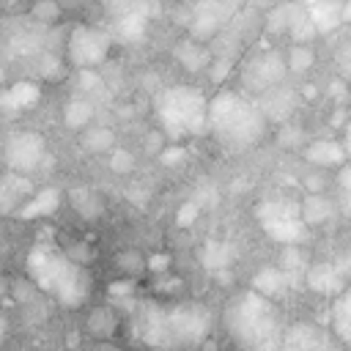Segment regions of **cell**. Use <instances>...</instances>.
<instances>
[{
  "instance_id": "6da1fadb",
  "label": "cell",
  "mask_w": 351,
  "mask_h": 351,
  "mask_svg": "<svg viewBox=\"0 0 351 351\" xmlns=\"http://www.w3.org/2000/svg\"><path fill=\"white\" fill-rule=\"evenodd\" d=\"M27 274L30 280L52 293L66 307H80L90 293V274L82 263L71 261L66 252L55 250L52 244L38 241L27 255Z\"/></svg>"
},
{
  "instance_id": "7a4b0ae2",
  "label": "cell",
  "mask_w": 351,
  "mask_h": 351,
  "mask_svg": "<svg viewBox=\"0 0 351 351\" xmlns=\"http://www.w3.org/2000/svg\"><path fill=\"white\" fill-rule=\"evenodd\" d=\"M225 326L230 337L244 348H274L282 346L280 321L271 299L258 291L239 293L225 307Z\"/></svg>"
},
{
  "instance_id": "3957f363",
  "label": "cell",
  "mask_w": 351,
  "mask_h": 351,
  "mask_svg": "<svg viewBox=\"0 0 351 351\" xmlns=\"http://www.w3.org/2000/svg\"><path fill=\"white\" fill-rule=\"evenodd\" d=\"M143 340L148 346H200L211 329V315L203 304H178L173 310H148L143 318Z\"/></svg>"
},
{
  "instance_id": "277c9868",
  "label": "cell",
  "mask_w": 351,
  "mask_h": 351,
  "mask_svg": "<svg viewBox=\"0 0 351 351\" xmlns=\"http://www.w3.org/2000/svg\"><path fill=\"white\" fill-rule=\"evenodd\" d=\"M208 126L225 145L244 148L263 134L266 115L241 93L222 90L208 101Z\"/></svg>"
},
{
  "instance_id": "5b68a950",
  "label": "cell",
  "mask_w": 351,
  "mask_h": 351,
  "mask_svg": "<svg viewBox=\"0 0 351 351\" xmlns=\"http://www.w3.org/2000/svg\"><path fill=\"white\" fill-rule=\"evenodd\" d=\"M159 121H162V132L170 137L200 134L208 126V104L195 88L178 85L162 93Z\"/></svg>"
},
{
  "instance_id": "8992f818",
  "label": "cell",
  "mask_w": 351,
  "mask_h": 351,
  "mask_svg": "<svg viewBox=\"0 0 351 351\" xmlns=\"http://www.w3.org/2000/svg\"><path fill=\"white\" fill-rule=\"evenodd\" d=\"M112 47V33L101 27L77 25L66 38V60L74 69H96L107 60Z\"/></svg>"
},
{
  "instance_id": "52a82bcc",
  "label": "cell",
  "mask_w": 351,
  "mask_h": 351,
  "mask_svg": "<svg viewBox=\"0 0 351 351\" xmlns=\"http://www.w3.org/2000/svg\"><path fill=\"white\" fill-rule=\"evenodd\" d=\"M5 165L16 173H33L44 165V156H47V143L38 132H16L8 137L5 148Z\"/></svg>"
},
{
  "instance_id": "ba28073f",
  "label": "cell",
  "mask_w": 351,
  "mask_h": 351,
  "mask_svg": "<svg viewBox=\"0 0 351 351\" xmlns=\"http://www.w3.org/2000/svg\"><path fill=\"white\" fill-rule=\"evenodd\" d=\"M288 66H285V58L277 55V52H263L258 58H252L244 71H241V85L252 93H263L269 90L271 85H280L282 77H285Z\"/></svg>"
},
{
  "instance_id": "9c48e42d",
  "label": "cell",
  "mask_w": 351,
  "mask_h": 351,
  "mask_svg": "<svg viewBox=\"0 0 351 351\" xmlns=\"http://www.w3.org/2000/svg\"><path fill=\"white\" fill-rule=\"evenodd\" d=\"M225 14H228V8H225L222 0H203L195 8L192 19H189V36L195 41H211V38H217Z\"/></svg>"
},
{
  "instance_id": "30bf717a",
  "label": "cell",
  "mask_w": 351,
  "mask_h": 351,
  "mask_svg": "<svg viewBox=\"0 0 351 351\" xmlns=\"http://www.w3.org/2000/svg\"><path fill=\"white\" fill-rule=\"evenodd\" d=\"M263 230L280 241V244H302L307 239V225L299 217V211H282V214H271L261 219Z\"/></svg>"
},
{
  "instance_id": "8fae6325",
  "label": "cell",
  "mask_w": 351,
  "mask_h": 351,
  "mask_svg": "<svg viewBox=\"0 0 351 351\" xmlns=\"http://www.w3.org/2000/svg\"><path fill=\"white\" fill-rule=\"evenodd\" d=\"M33 195V184L27 173H5L0 176V214H14L27 197Z\"/></svg>"
},
{
  "instance_id": "7c38bea8",
  "label": "cell",
  "mask_w": 351,
  "mask_h": 351,
  "mask_svg": "<svg viewBox=\"0 0 351 351\" xmlns=\"http://www.w3.org/2000/svg\"><path fill=\"white\" fill-rule=\"evenodd\" d=\"M304 285L315 293H324V296H337L343 288H346V277L337 271L335 263L329 261H321V263H313L307 266L304 271Z\"/></svg>"
},
{
  "instance_id": "4fadbf2b",
  "label": "cell",
  "mask_w": 351,
  "mask_h": 351,
  "mask_svg": "<svg viewBox=\"0 0 351 351\" xmlns=\"http://www.w3.org/2000/svg\"><path fill=\"white\" fill-rule=\"evenodd\" d=\"M60 206V189H55V186H47V189H41V192H36V195H30L14 214L19 217V219H41V217H49V214H55V208Z\"/></svg>"
},
{
  "instance_id": "5bb4252c",
  "label": "cell",
  "mask_w": 351,
  "mask_h": 351,
  "mask_svg": "<svg viewBox=\"0 0 351 351\" xmlns=\"http://www.w3.org/2000/svg\"><path fill=\"white\" fill-rule=\"evenodd\" d=\"M261 112L266 115V121H285L293 110V93L282 85H271L269 90L261 93Z\"/></svg>"
},
{
  "instance_id": "9a60e30c",
  "label": "cell",
  "mask_w": 351,
  "mask_h": 351,
  "mask_svg": "<svg viewBox=\"0 0 351 351\" xmlns=\"http://www.w3.org/2000/svg\"><path fill=\"white\" fill-rule=\"evenodd\" d=\"M307 11V5H302L299 0H280L271 8H266V30L271 33H288L291 25Z\"/></svg>"
},
{
  "instance_id": "2e32d148",
  "label": "cell",
  "mask_w": 351,
  "mask_h": 351,
  "mask_svg": "<svg viewBox=\"0 0 351 351\" xmlns=\"http://www.w3.org/2000/svg\"><path fill=\"white\" fill-rule=\"evenodd\" d=\"M148 30V16L143 11H129L121 16H112V36L123 44H137L145 38Z\"/></svg>"
},
{
  "instance_id": "e0dca14e",
  "label": "cell",
  "mask_w": 351,
  "mask_h": 351,
  "mask_svg": "<svg viewBox=\"0 0 351 351\" xmlns=\"http://www.w3.org/2000/svg\"><path fill=\"white\" fill-rule=\"evenodd\" d=\"M304 159L318 167H340L348 156H346L340 140H315L304 148Z\"/></svg>"
},
{
  "instance_id": "ac0fdd59",
  "label": "cell",
  "mask_w": 351,
  "mask_h": 351,
  "mask_svg": "<svg viewBox=\"0 0 351 351\" xmlns=\"http://www.w3.org/2000/svg\"><path fill=\"white\" fill-rule=\"evenodd\" d=\"M340 11H343V0H313L307 5V14L318 27V36H326L335 27H340V22H343Z\"/></svg>"
},
{
  "instance_id": "d6986e66",
  "label": "cell",
  "mask_w": 351,
  "mask_h": 351,
  "mask_svg": "<svg viewBox=\"0 0 351 351\" xmlns=\"http://www.w3.org/2000/svg\"><path fill=\"white\" fill-rule=\"evenodd\" d=\"M291 288V282H288V274L280 269V266H266V269H261L255 277H252V291H258V293H263L266 299H280V296H285V291Z\"/></svg>"
},
{
  "instance_id": "ffe728a7",
  "label": "cell",
  "mask_w": 351,
  "mask_h": 351,
  "mask_svg": "<svg viewBox=\"0 0 351 351\" xmlns=\"http://www.w3.org/2000/svg\"><path fill=\"white\" fill-rule=\"evenodd\" d=\"M69 206L82 217V219H99L101 214H104V200H101V195L96 192V189H90V186H74V189H69Z\"/></svg>"
},
{
  "instance_id": "44dd1931",
  "label": "cell",
  "mask_w": 351,
  "mask_h": 351,
  "mask_svg": "<svg viewBox=\"0 0 351 351\" xmlns=\"http://www.w3.org/2000/svg\"><path fill=\"white\" fill-rule=\"evenodd\" d=\"M176 60L181 66H186L189 71H200V69H208L211 63V49L203 44V41H195V38H186V41H178L176 49H173Z\"/></svg>"
},
{
  "instance_id": "7402d4cb",
  "label": "cell",
  "mask_w": 351,
  "mask_h": 351,
  "mask_svg": "<svg viewBox=\"0 0 351 351\" xmlns=\"http://www.w3.org/2000/svg\"><path fill=\"white\" fill-rule=\"evenodd\" d=\"M332 214H335V203L321 192H307V197L299 206V217L304 219L307 228L310 225H324L326 219H332Z\"/></svg>"
},
{
  "instance_id": "603a6c76",
  "label": "cell",
  "mask_w": 351,
  "mask_h": 351,
  "mask_svg": "<svg viewBox=\"0 0 351 351\" xmlns=\"http://www.w3.org/2000/svg\"><path fill=\"white\" fill-rule=\"evenodd\" d=\"M326 340H324V335L318 332V326H313V324H293L285 335H282V346L285 348H299V351H304V348H318V346H324Z\"/></svg>"
},
{
  "instance_id": "cb8c5ba5",
  "label": "cell",
  "mask_w": 351,
  "mask_h": 351,
  "mask_svg": "<svg viewBox=\"0 0 351 351\" xmlns=\"http://www.w3.org/2000/svg\"><path fill=\"white\" fill-rule=\"evenodd\" d=\"M80 145L88 154H107L115 145V134L110 126H85V132L80 134Z\"/></svg>"
},
{
  "instance_id": "d4e9b609",
  "label": "cell",
  "mask_w": 351,
  "mask_h": 351,
  "mask_svg": "<svg viewBox=\"0 0 351 351\" xmlns=\"http://www.w3.org/2000/svg\"><path fill=\"white\" fill-rule=\"evenodd\" d=\"M277 266L288 274V282L304 277L307 263H304V252L299 250V244H282V252H280V263Z\"/></svg>"
},
{
  "instance_id": "484cf974",
  "label": "cell",
  "mask_w": 351,
  "mask_h": 351,
  "mask_svg": "<svg viewBox=\"0 0 351 351\" xmlns=\"http://www.w3.org/2000/svg\"><path fill=\"white\" fill-rule=\"evenodd\" d=\"M101 5L110 16H121V14H129V11H143L151 19L154 14H159V0H101Z\"/></svg>"
},
{
  "instance_id": "4316f807",
  "label": "cell",
  "mask_w": 351,
  "mask_h": 351,
  "mask_svg": "<svg viewBox=\"0 0 351 351\" xmlns=\"http://www.w3.org/2000/svg\"><path fill=\"white\" fill-rule=\"evenodd\" d=\"M93 121V104L88 99H71L63 110V123L69 129H85Z\"/></svg>"
},
{
  "instance_id": "83f0119b",
  "label": "cell",
  "mask_w": 351,
  "mask_h": 351,
  "mask_svg": "<svg viewBox=\"0 0 351 351\" xmlns=\"http://www.w3.org/2000/svg\"><path fill=\"white\" fill-rule=\"evenodd\" d=\"M230 258H233V250H230L228 244H222V241H208V244L203 247V263H206V269H211V271L228 269V266H230Z\"/></svg>"
},
{
  "instance_id": "f1b7e54d",
  "label": "cell",
  "mask_w": 351,
  "mask_h": 351,
  "mask_svg": "<svg viewBox=\"0 0 351 351\" xmlns=\"http://www.w3.org/2000/svg\"><path fill=\"white\" fill-rule=\"evenodd\" d=\"M313 63H315V52H313L310 44H293V47L288 49V58H285L288 71H293V74H304Z\"/></svg>"
},
{
  "instance_id": "f546056e",
  "label": "cell",
  "mask_w": 351,
  "mask_h": 351,
  "mask_svg": "<svg viewBox=\"0 0 351 351\" xmlns=\"http://www.w3.org/2000/svg\"><path fill=\"white\" fill-rule=\"evenodd\" d=\"M8 93H11V101H14V107H16V110L33 107V104L41 99V88H38L36 82H27V80L14 82V85L8 88Z\"/></svg>"
},
{
  "instance_id": "4dcf8cb0",
  "label": "cell",
  "mask_w": 351,
  "mask_h": 351,
  "mask_svg": "<svg viewBox=\"0 0 351 351\" xmlns=\"http://www.w3.org/2000/svg\"><path fill=\"white\" fill-rule=\"evenodd\" d=\"M88 332L93 337H110L115 332V315L110 307H96L90 315H88Z\"/></svg>"
},
{
  "instance_id": "1f68e13d",
  "label": "cell",
  "mask_w": 351,
  "mask_h": 351,
  "mask_svg": "<svg viewBox=\"0 0 351 351\" xmlns=\"http://www.w3.org/2000/svg\"><path fill=\"white\" fill-rule=\"evenodd\" d=\"M60 11L63 8H60L58 0H36L33 8H30V19L36 25H41V27H49V25H55L60 19Z\"/></svg>"
},
{
  "instance_id": "d6a6232c",
  "label": "cell",
  "mask_w": 351,
  "mask_h": 351,
  "mask_svg": "<svg viewBox=\"0 0 351 351\" xmlns=\"http://www.w3.org/2000/svg\"><path fill=\"white\" fill-rule=\"evenodd\" d=\"M291 38H293V44H310L315 36H318V27H315V22L310 19V14L304 11L293 25H291Z\"/></svg>"
},
{
  "instance_id": "836d02e7",
  "label": "cell",
  "mask_w": 351,
  "mask_h": 351,
  "mask_svg": "<svg viewBox=\"0 0 351 351\" xmlns=\"http://www.w3.org/2000/svg\"><path fill=\"white\" fill-rule=\"evenodd\" d=\"M110 170H112L115 176L132 173V170H134V156H132L126 148H112V154H110Z\"/></svg>"
},
{
  "instance_id": "e575fe53",
  "label": "cell",
  "mask_w": 351,
  "mask_h": 351,
  "mask_svg": "<svg viewBox=\"0 0 351 351\" xmlns=\"http://www.w3.org/2000/svg\"><path fill=\"white\" fill-rule=\"evenodd\" d=\"M197 214H200V200H197V197L184 200V203L178 206V211H176V225H178V228H189V225L197 219Z\"/></svg>"
},
{
  "instance_id": "d590c367",
  "label": "cell",
  "mask_w": 351,
  "mask_h": 351,
  "mask_svg": "<svg viewBox=\"0 0 351 351\" xmlns=\"http://www.w3.org/2000/svg\"><path fill=\"white\" fill-rule=\"evenodd\" d=\"M77 85L85 90V93H99L104 88L101 77L96 69H77Z\"/></svg>"
},
{
  "instance_id": "8d00e7d4",
  "label": "cell",
  "mask_w": 351,
  "mask_h": 351,
  "mask_svg": "<svg viewBox=\"0 0 351 351\" xmlns=\"http://www.w3.org/2000/svg\"><path fill=\"white\" fill-rule=\"evenodd\" d=\"M41 66H38V71L44 74V80H58L60 74H63V60L58 58V55H52V52H47L44 49V55H41V60H38Z\"/></svg>"
},
{
  "instance_id": "74e56055",
  "label": "cell",
  "mask_w": 351,
  "mask_h": 351,
  "mask_svg": "<svg viewBox=\"0 0 351 351\" xmlns=\"http://www.w3.org/2000/svg\"><path fill=\"white\" fill-rule=\"evenodd\" d=\"M230 66H233L230 55H219V58H211V63H208V77H211V82H214V85L225 82V77L230 74Z\"/></svg>"
},
{
  "instance_id": "f35d334b",
  "label": "cell",
  "mask_w": 351,
  "mask_h": 351,
  "mask_svg": "<svg viewBox=\"0 0 351 351\" xmlns=\"http://www.w3.org/2000/svg\"><path fill=\"white\" fill-rule=\"evenodd\" d=\"M118 266H121L123 271H129V274H137V271L145 269V258H143L137 250H126V252L118 255Z\"/></svg>"
},
{
  "instance_id": "ab89813d",
  "label": "cell",
  "mask_w": 351,
  "mask_h": 351,
  "mask_svg": "<svg viewBox=\"0 0 351 351\" xmlns=\"http://www.w3.org/2000/svg\"><path fill=\"white\" fill-rule=\"evenodd\" d=\"M107 293L112 296V299H129L132 293H134V282L132 280H115V282H110L107 285Z\"/></svg>"
},
{
  "instance_id": "60d3db41",
  "label": "cell",
  "mask_w": 351,
  "mask_h": 351,
  "mask_svg": "<svg viewBox=\"0 0 351 351\" xmlns=\"http://www.w3.org/2000/svg\"><path fill=\"white\" fill-rule=\"evenodd\" d=\"M184 154H186V151H184L181 145H165L156 156H159V162H162V165H167V167H170V165L184 162Z\"/></svg>"
},
{
  "instance_id": "b9f144b4",
  "label": "cell",
  "mask_w": 351,
  "mask_h": 351,
  "mask_svg": "<svg viewBox=\"0 0 351 351\" xmlns=\"http://www.w3.org/2000/svg\"><path fill=\"white\" fill-rule=\"evenodd\" d=\"M277 140H280V145L293 148V145L302 140V129H296V126H282L280 134H277Z\"/></svg>"
},
{
  "instance_id": "7bdbcfd3",
  "label": "cell",
  "mask_w": 351,
  "mask_h": 351,
  "mask_svg": "<svg viewBox=\"0 0 351 351\" xmlns=\"http://www.w3.org/2000/svg\"><path fill=\"white\" fill-rule=\"evenodd\" d=\"M162 134H165V132H148V134H145V143H143V145H145V154L154 156V154H159V151L165 148V137H162Z\"/></svg>"
},
{
  "instance_id": "ee69618b",
  "label": "cell",
  "mask_w": 351,
  "mask_h": 351,
  "mask_svg": "<svg viewBox=\"0 0 351 351\" xmlns=\"http://www.w3.org/2000/svg\"><path fill=\"white\" fill-rule=\"evenodd\" d=\"M66 255L71 258V261H77V263H88V258H90V250H88V244H77V247H69L66 250Z\"/></svg>"
},
{
  "instance_id": "f6af8a7d",
  "label": "cell",
  "mask_w": 351,
  "mask_h": 351,
  "mask_svg": "<svg viewBox=\"0 0 351 351\" xmlns=\"http://www.w3.org/2000/svg\"><path fill=\"white\" fill-rule=\"evenodd\" d=\"M324 176L321 173H310V176H304V186H307V192H321L324 189Z\"/></svg>"
},
{
  "instance_id": "bcb514c9",
  "label": "cell",
  "mask_w": 351,
  "mask_h": 351,
  "mask_svg": "<svg viewBox=\"0 0 351 351\" xmlns=\"http://www.w3.org/2000/svg\"><path fill=\"white\" fill-rule=\"evenodd\" d=\"M335 266H337V271L346 277V282L351 280V252H346V255H340L337 261H335Z\"/></svg>"
},
{
  "instance_id": "7dc6e473",
  "label": "cell",
  "mask_w": 351,
  "mask_h": 351,
  "mask_svg": "<svg viewBox=\"0 0 351 351\" xmlns=\"http://www.w3.org/2000/svg\"><path fill=\"white\" fill-rule=\"evenodd\" d=\"M337 184H340V189L346 192V189H351V165H340V173H337Z\"/></svg>"
},
{
  "instance_id": "c3c4849f",
  "label": "cell",
  "mask_w": 351,
  "mask_h": 351,
  "mask_svg": "<svg viewBox=\"0 0 351 351\" xmlns=\"http://www.w3.org/2000/svg\"><path fill=\"white\" fill-rule=\"evenodd\" d=\"M145 266L154 269V271H165V269H167V255H151V258L145 261Z\"/></svg>"
},
{
  "instance_id": "681fc988",
  "label": "cell",
  "mask_w": 351,
  "mask_h": 351,
  "mask_svg": "<svg viewBox=\"0 0 351 351\" xmlns=\"http://www.w3.org/2000/svg\"><path fill=\"white\" fill-rule=\"evenodd\" d=\"M343 151H346V156L351 159V121H348L346 129H343Z\"/></svg>"
},
{
  "instance_id": "f907efd6",
  "label": "cell",
  "mask_w": 351,
  "mask_h": 351,
  "mask_svg": "<svg viewBox=\"0 0 351 351\" xmlns=\"http://www.w3.org/2000/svg\"><path fill=\"white\" fill-rule=\"evenodd\" d=\"M340 16H343V22L351 25V0H343V11H340Z\"/></svg>"
},
{
  "instance_id": "816d5d0a",
  "label": "cell",
  "mask_w": 351,
  "mask_h": 351,
  "mask_svg": "<svg viewBox=\"0 0 351 351\" xmlns=\"http://www.w3.org/2000/svg\"><path fill=\"white\" fill-rule=\"evenodd\" d=\"M274 3H280V0H252V5H255V8H271Z\"/></svg>"
},
{
  "instance_id": "f5cc1de1",
  "label": "cell",
  "mask_w": 351,
  "mask_h": 351,
  "mask_svg": "<svg viewBox=\"0 0 351 351\" xmlns=\"http://www.w3.org/2000/svg\"><path fill=\"white\" fill-rule=\"evenodd\" d=\"M3 80H5V71H3V69H0V85H3Z\"/></svg>"
},
{
  "instance_id": "db71d44e",
  "label": "cell",
  "mask_w": 351,
  "mask_h": 351,
  "mask_svg": "<svg viewBox=\"0 0 351 351\" xmlns=\"http://www.w3.org/2000/svg\"><path fill=\"white\" fill-rule=\"evenodd\" d=\"M0 337H3V324H0Z\"/></svg>"
},
{
  "instance_id": "11a10c76",
  "label": "cell",
  "mask_w": 351,
  "mask_h": 351,
  "mask_svg": "<svg viewBox=\"0 0 351 351\" xmlns=\"http://www.w3.org/2000/svg\"><path fill=\"white\" fill-rule=\"evenodd\" d=\"M69 3H82V0H69Z\"/></svg>"
},
{
  "instance_id": "9f6ffc18",
  "label": "cell",
  "mask_w": 351,
  "mask_h": 351,
  "mask_svg": "<svg viewBox=\"0 0 351 351\" xmlns=\"http://www.w3.org/2000/svg\"><path fill=\"white\" fill-rule=\"evenodd\" d=\"M0 3H8V0H0Z\"/></svg>"
}]
</instances>
